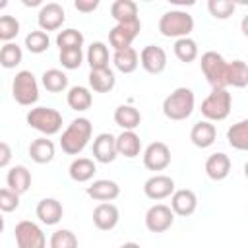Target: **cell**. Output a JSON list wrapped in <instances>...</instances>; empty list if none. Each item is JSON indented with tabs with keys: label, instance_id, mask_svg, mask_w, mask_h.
Wrapping results in <instances>:
<instances>
[{
	"label": "cell",
	"instance_id": "484cf974",
	"mask_svg": "<svg viewBox=\"0 0 248 248\" xmlns=\"http://www.w3.org/2000/svg\"><path fill=\"white\" fill-rule=\"evenodd\" d=\"M29 157H31V161H35L37 165H46V163H50L52 159H54V153H56V149H54V143L50 141V140H46V138H37V140H33L31 143H29Z\"/></svg>",
	"mask_w": 248,
	"mask_h": 248
},
{
	"label": "cell",
	"instance_id": "ba28073f",
	"mask_svg": "<svg viewBox=\"0 0 248 248\" xmlns=\"http://www.w3.org/2000/svg\"><path fill=\"white\" fill-rule=\"evenodd\" d=\"M17 248H46V236L43 229L33 221H19L14 229Z\"/></svg>",
	"mask_w": 248,
	"mask_h": 248
},
{
	"label": "cell",
	"instance_id": "d6a6232c",
	"mask_svg": "<svg viewBox=\"0 0 248 248\" xmlns=\"http://www.w3.org/2000/svg\"><path fill=\"white\" fill-rule=\"evenodd\" d=\"M41 83L46 91L50 93H60V91H66L68 89V76L58 70V68H50V70H45L43 76H41Z\"/></svg>",
	"mask_w": 248,
	"mask_h": 248
},
{
	"label": "cell",
	"instance_id": "2e32d148",
	"mask_svg": "<svg viewBox=\"0 0 248 248\" xmlns=\"http://www.w3.org/2000/svg\"><path fill=\"white\" fill-rule=\"evenodd\" d=\"M120 221V211L114 203L103 202L93 209V225L99 231H112Z\"/></svg>",
	"mask_w": 248,
	"mask_h": 248
},
{
	"label": "cell",
	"instance_id": "bcb514c9",
	"mask_svg": "<svg viewBox=\"0 0 248 248\" xmlns=\"http://www.w3.org/2000/svg\"><path fill=\"white\" fill-rule=\"evenodd\" d=\"M240 31H242V35L244 37H248V14L242 17V21H240Z\"/></svg>",
	"mask_w": 248,
	"mask_h": 248
},
{
	"label": "cell",
	"instance_id": "f1b7e54d",
	"mask_svg": "<svg viewBox=\"0 0 248 248\" xmlns=\"http://www.w3.org/2000/svg\"><path fill=\"white\" fill-rule=\"evenodd\" d=\"M85 60H87L91 70H105V68H108V60H110L108 46L103 41L91 43L87 52H85Z\"/></svg>",
	"mask_w": 248,
	"mask_h": 248
},
{
	"label": "cell",
	"instance_id": "f35d334b",
	"mask_svg": "<svg viewBox=\"0 0 248 248\" xmlns=\"http://www.w3.org/2000/svg\"><path fill=\"white\" fill-rule=\"evenodd\" d=\"M50 248H78V236L70 229H58L50 234Z\"/></svg>",
	"mask_w": 248,
	"mask_h": 248
},
{
	"label": "cell",
	"instance_id": "b9f144b4",
	"mask_svg": "<svg viewBox=\"0 0 248 248\" xmlns=\"http://www.w3.org/2000/svg\"><path fill=\"white\" fill-rule=\"evenodd\" d=\"M58 58H60L62 68H66V70H78L83 64V58L85 56H83V50L81 48H72V50H60Z\"/></svg>",
	"mask_w": 248,
	"mask_h": 248
},
{
	"label": "cell",
	"instance_id": "4dcf8cb0",
	"mask_svg": "<svg viewBox=\"0 0 248 248\" xmlns=\"http://www.w3.org/2000/svg\"><path fill=\"white\" fill-rule=\"evenodd\" d=\"M114 122L122 130H134L136 132V128L141 124V114L132 105H118L114 110Z\"/></svg>",
	"mask_w": 248,
	"mask_h": 248
},
{
	"label": "cell",
	"instance_id": "9a60e30c",
	"mask_svg": "<svg viewBox=\"0 0 248 248\" xmlns=\"http://www.w3.org/2000/svg\"><path fill=\"white\" fill-rule=\"evenodd\" d=\"M118 157V149H116V138L108 132L99 134L93 140V159L97 163L108 165Z\"/></svg>",
	"mask_w": 248,
	"mask_h": 248
},
{
	"label": "cell",
	"instance_id": "7bdbcfd3",
	"mask_svg": "<svg viewBox=\"0 0 248 248\" xmlns=\"http://www.w3.org/2000/svg\"><path fill=\"white\" fill-rule=\"evenodd\" d=\"M19 207V194H16L14 190H10L8 186L0 190V209L4 213H12Z\"/></svg>",
	"mask_w": 248,
	"mask_h": 248
},
{
	"label": "cell",
	"instance_id": "5b68a950",
	"mask_svg": "<svg viewBox=\"0 0 248 248\" xmlns=\"http://www.w3.org/2000/svg\"><path fill=\"white\" fill-rule=\"evenodd\" d=\"M202 72L211 87H229V62L215 50H207L200 58Z\"/></svg>",
	"mask_w": 248,
	"mask_h": 248
},
{
	"label": "cell",
	"instance_id": "44dd1931",
	"mask_svg": "<svg viewBox=\"0 0 248 248\" xmlns=\"http://www.w3.org/2000/svg\"><path fill=\"white\" fill-rule=\"evenodd\" d=\"M205 174L215 182L225 180L231 174V159H229V155L223 153V151L209 155L207 161H205Z\"/></svg>",
	"mask_w": 248,
	"mask_h": 248
},
{
	"label": "cell",
	"instance_id": "7dc6e473",
	"mask_svg": "<svg viewBox=\"0 0 248 248\" xmlns=\"http://www.w3.org/2000/svg\"><path fill=\"white\" fill-rule=\"evenodd\" d=\"M120 248H141L138 242H124V244H120Z\"/></svg>",
	"mask_w": 248,
	"mask_h": 248
},
{
	"label": "cell",
	"instance_id": "7c38bea8",
	"mask_svg": "<svg viewBox=\"0 0 248 248\" xmlns=\"http://www.w3.org/2000/svg\"><path fill=\"white\" fill-rule=\"evenodd\" d=\"M143 165L147 170H165L170 165V149L163 141H151L143 151Z\"/></svg>",
	"mask_w": 248,
	"mask_h": 248
},
{
	"label": "cell",
	"instance_id": "c3c4849f",
	"mask_svg": "<svg viewBox=\"0 0 248 248\" xmlns=\"http://www.w3.org/2000/svg\"><path fill=\"white\" fill-rule=\"evenodd\" d=\"M23 4H25V6H39L41 0H23Z\"/></svg>",
	"mask_w": 248,
	"mask_h": 248
},
{
	"label": "cell",
	"instance_id": "4316f807",
	"mask_svg": "<svg viewBox=\"0 0 248 248\" xmlns=\"http://www.w3.org/2000/svg\"><path fill=\"white\" fill-rule=\"evenodd\" d=\"M66 103L72 110L76 112H83L87 110L91 105H93V95L89 91V87H83V85H74L68 89V95H66Z\"/></svg>",
	"mask_w": 248,
	"mask_h": 248
},
{
	"label": "cell",
	"instance_id": "5bb4252c",
	"mask_svg": "<svg viewBox=\"0 0 248 248\" xmlns=\"http://www.w3.org/2000/svg\"><path fill=\"white\" fill-rule=\"evenodd\" d=\"M140 64L147 74H161L167 68V52L157 45H147L140 52Z\"/></svg>",
	"mask_w": 248,
	"mask_h": 248
},
{
	"label": "cell",
	"instance_id": "83f0119b",
	"mask_svg": "<svg viewBox=\"0 0 248 248\" xmlns=\"http://www.w3.org/2000/svg\"><path fill=\"white\" fill-rule=\"evenodd\" d=\"M110 16L116 23H132L138 21V4L134 0H114L110 4Z\"/></svg>",
	"mask_w": 248,
	"mask_h": 248
},
{
	"label": "cell",
	"instance_id": "d6986e66",
	"mask_svg": "<svg viewBox=\"0 0 248 248\" xmlns=\"http://www.w3.org/2000/svg\"><path fill=\"white\" fill-rule=\"evenodd\" d=\"M35 215L43 225H58L64 215V207L56 198H45L37 203Z\"/></svg>",
	"mask_w": 248,
	"mask_h": 248
},
{
	"label": "cell",
	"instance_id": "74e56055",
	"mask_svg": "<svg viewBox=\"0 0 248 248\" xmlns=\"http://www.w3.org/2000/svg\"><path fill=\"white\" fill-rule=\"evenodd\" d=\"M48 46H50V39H48V35L45 31L37 29V31H31V33L25 35V48L29 52L41 54V52L48 50Z\"/></svg>",
	"mask_w": 248,
	"mask_h": 248
},
{
	"label": "cell",
	"instance_id": "4fadbf2b",
	"mask_svg": "<svg viewBox=\"0 0 248 248\" xmlns=\"http://www.w3.org/2000/svg\"><path fill=\"white\" fill-rule=\"evenodd\" d=\"M174 190H176L174 188V180L170 176H167V174H153L143 182V194L153 202L170 198L174 194Z\"/></svg>",
	"mask_w": 248,
	"mask_h": 248
},
{
	"label": "cell",
	"instance_id": "8d00e7d4",
	"mask_svg": "<svg viewBox=\"0 0 248 248\" xmlns=\"http://www.w3.org/2000/svg\"><path fill=\"white\" fill-rule=\"evenodd\" d=\"M229 85L238 87V89L248 85V64L244 60L229 62Z\"/></svg>",
	"mask_w": 248,
	"mask_h": 248
},
{
	"label": "cell",
	"instance_id": "1f68e13d",
	"mask_svg": "<svg viewBox=\"0 0 248 248\" xmlns=\"http://www.w3.org/2000/svg\"><path fill=\"white\" fill-rule=\"evenodd\" d=\"M227 141L236 151H248V118L238 120L227 130Z\"/></svg>",
	"mask_w": 248,
	"mask_h": 248
},
{
	"label": "cell",
	"instance_id": "8992f818",
	"mask_svg": "<svg viewBox=\"0 0 248 248\" xmlns=\"http://www.w3.org/2000/svg\"><path fill=\"white\" fill-rule=\"evenodd\" d=\"M25 120L33 130L41 132L45 138L58 134L60 128H62V114L56 108H50V107H35V108H31L27 112Z\"/></svg>",
	"mask_w": 248,
	"mask_h": 248
},
{
	"label": "cell",
	"instance_id": "30bf717a",
	"mask_svg": "<svg viewBox=\"0 0 248 248\" xmlns=\"http://www.w3.org/2000/svg\"><path fill=\"white\" fill-rule=\"evenodd\" d=\"M172 223H174V211L170 209V205L155 203L145 213V227L151 232H165L172 227Z\"/></svg>",
	"mask_w": 248,
	"mask_h": 248
},
{
	"label": "cell",
	"instance_id": "ffe728a7",
	"mask_svg": "<svg viewBox=\"0 0 248 248\" xmlns=\"http://www.w3.org/2000/svg\"><path fill=\"white\" fill-rule=\"evenodd\" d=\"M215 140H217V128L209 120H200L190 130V141L200 149L211 147L215 143Z\"/></svg>",
	"mask_w": 248,
	"mask_h": 248
},
{
	"label": "cell",
	"instance_id": "cb8c5ba5",
	"mask_svg": "<svg viewBox=\"0 0 248 248\" xmlns=\"http://www.w3.org/2000/svg\"><path fill=\"white\" fill-rule=\"evenodd\" d=\"M97 172V165L89 157H78L70 163L68 174L74 182H89Z\"/></svg>",
	"mask_w": 248,
	"mask_h": 248
},
{
	"label": "cell",
	"instance_id": "6da1fadb",
	"mask_svg": "<svg viewBox=\"0 0 248 248\" xmlns=\"http://www.w3.org/2000/svg\"><path fill=\"white\" fill-rule=\"evenodd\" d=\"M91 134H93V124H91L89 118H85V116L74 118L60 136L62 151L66 155H79L87 147V143L91 140Z\"/></svg>",
	"mask_w": 248,
	"mask_h": 248
},
{
	"label": "cell",
	"instance_id": "ab89813d",
	"mask_svg": "<svg viewBox=\"0 0 248 248\" xmlns=\"http://www.w3.org/2000/svg\"><path fill=\"white\" fill-rule=\"evenodd\" d=\"M207 10L215 19H229L234 14L236 6L231 0H209L207 2Z\"/></svg>",
	"mask_w": 248,
	"mask_h": 248
},
{
	"label": "cell",
	"instance_id": "7a4b0ae2",
	"mask_svg": "<svg viewBox=\"0 0 248 248\" xmlns=\"http://www.w3.org/2000/svg\"><path fill=\"white\" fill-rule=\"evenodd\" d=\"M196 108V97L190 87H176L163 99V114L169 120H186Z\"/></svg>",
	"mask_w": 248,
	"mask_h": 248
},
{
	"label": "cell",
	"instance_id": "d590c367",
	"mask_svg": "<svg viewBox=\"0 0 248 248\" xmlns=\"http://www.w3.org/2000/svg\"><path fill=\"white\" fill-rule=\"evenodd\" d=\"M23 60V50L17 43H4L2 50H0V64L6 70L16 68L17 64H21Z\"/></svg>",
	"mask_w": 248,
	"mask_h": 248
},
{
	"label": "cell",
	"instance_id": "e0dca14e",
	"mask_svg": "<svg viewBox=\"0 0 248 248\" xmlns=\"http://www.w3.org/2000/svg\"><path fill=\"white\" fill-rule=\"evenodd\" d=\"M170 209L174 211V215H180V217L192 215L198 209V196H196V192H192L188 188L174 190V194L170 196Z\"/></svg>",
	"mask_w": 248,
	"mask_h": 248
},
{
	"label": "cell",
	"instance_id": "52a82bcc",
	"mask_svg": "<svg viewBox=\"0 0 248 248\" xmlns=\"http://www.w3.org/2000/svg\"><path fill=\"white\" fill-rule=\"evenodd\" d=\"M12 97L21 107H31L39 101V83L31 70H19L12 81Z\"/></svg>",
	"mask_w": 248,
	"mask_h": 248
},
{
	"label": "cell",
	"instance_id": "3957f363",
	"mask_svg": "<svg viewBox=\"0 0 248 248\" xmlns=\"http://www.w3.org/2000/svg\"><path fill=\"white\" fill-rule=\"evenodd\" d=\"M159 31L169 39H184L194 31V17L184 10H170L159 17Z\"/></svg>",
	"mask_w": 248,
	"mask_h": 248
},
{
	"label": "cell",
	"instance_id": "9c48e42d",
	"mask_svg": "<svg viewBox=\"0 0 248 248\" xmlns=\"http://www.w3.org/2000/svg\"><path fill=\"white\" fill-rule=\"evenodd\" d=\"M141 31V21H132V23H116L110 31H108V45L116 50H124L130 48L134 39L140 35Z\"/></svg>",
	"mask_w": 248,
	"mask_h": 248
},
{
	"label": "cell",
	"instance_id": "603a6c76",
	"mask_svg": "<svg viewBox=\"0 0 248 248\" xmlns=\"http://www.w3.org/2000/svg\"><path fill=\"white\" fill-rule=\"evenodd\" d=\"M6 186L10 190H14L16 194H25L29 188H31V172L27 167L23 165H16L8 170L6 174Z\"/></svg>",
	"mask_w": 248,
	"mask_h": 248
},
{
	"label": "cell",
	"instance_id": "e575fe53",
	"mask_svg": "<svg viewBox=\"0 0 248 248\" xmlns=\"http://www.w3.org/2000/svg\"><path fill=\"white\" fill-rule=\"evenodd\" d=\"M83 33L70 27V29H62L56 35V45L60 50H72V48H81L83 46Z\"/></svg>",
	"mask_w": 248,
	"mask_h": 248
},
{
	"label": "cell",
	"instance_id": "681fc988",
	"mask_svg": "<svg viewBox=\"0 0 248 248\" xmlns=\"http://www.w3.org/2000/svg\"><path fill=\"white\" fill-rule=\"evenodd\" d=\"M244 176H246V178H248V161H246V163H244Z\"/></svg>",
	"mask_w": 248,
	"mask_h": 248
},
{
	"label": "cell",
	"instance_id": "f546056e",
	"mask_svg": "<svg viewBox=\"0 0 248 248\" xmlns=\"http://www.w3.org/2000/svg\"><path fill=\"white\" fill-rule=\"evenodd\" d=\"M112 64H114V68H116L118 72H122V74H132V72H136L138 66H140V54H138V50H136L134 46L124 48V50H116V52L112 54Z\"/></svg>",
	"mask_w": 248,
	"mask_h": 248
},
{
	"label": "cell",
	"instance_id": "ee69618b",
	"mask_svg": "<svg viewBox=\"0 0 248 248\" xmlns=\"http://www.w3.org/2000/svg\"><path fill=\"white\" fill-rule=\"evenodd\" d=\"M74 6H76L78 12L89 14V12H95V10L99 8V0H76Z\"/></svg>",
	"mask_w": 248,
	"mask_h": 248
},
{
	"label": "cell",
	"instance_id": "8fae6325",
	"mask_svg": "<svg viewBox=\"0 0 248 248\" xmlns=\"http://www.w3.org/2000/svg\"><path fill=\"white\" fill-rule=\"evenodd\" d=\"M66 21V12L62 8V4L58 2H46L41 6L39 14H37V23L41 31H56L62 27V23Z\"/></svg>",
	"mask_w": 248,
	"mask_h": 248
},
{
	"label": "cell",
	"instance_id": "f6af8a7d",
	"mask_svg": "<svg viewBox=\"0 0 248 248\" xmlns=\"http://www.w3.org/2000/svg\"><path fill=\"white\" fill-rule=\"evenodd\" d=\"M10 159H12V147L6 141H2L0 143V167L6 169L10 165Z\"/></svg>",
	"mask_w": 248,
	"mask_h": 248
},
{
	"label": "cell",
	"instance_id": "7402d4cb",
	"mask_svg": "<svg viewBox=\"0 0 248 248\" xmlns=\"http://www.w3.org/2000/svg\"><path fill=\"white\" fill-rule=\"evenodd\" d=\"M116 149L118 155L126 159H136L141 151V140L134 130H122V134L116 136Z\"/></svg>",
	"mask_w": 248,
	"mask_h": 248
},
{
	"label": "cell",
	"instance_id": "d4e9b609",
	"mask_svg": "<svg viewBox=\"0 0 248 248\" xmlns=\"http://www.w3.org/2000/svg\"><path fill=\"white\" fill-rule=\"evenodd\" d=\"M87 81H89V87L95 93H108L116 85V78H114V72L110 68H105V70H89Z\"/></svg>",
	"mask_w": 248,
	"mask_h": 248
},
{
	"label": "cell",
	"instance_id": "60d3db41",
	"mask_svg": "<svg viewBox=\"0 0 248 248\" xmlns=\"http://www.w3.org/2000/svg\"><path fill=\"white\" fill-rule=\"evenodd\" d=\"M19 33V21L14 16H0V39L12 43Z\"/></svg>",
	"mask_w": 248,
	"mask_h": 248
},
{
	"label": "cell",
	"instance_id": "ac0fdd59",
	"mask_svg": "<svg viewBox=\"0 0 248 248\" xmlns=\"http://www.w3.org/2000/svg\"><path fill=\"white\" fill-rule=\"evenodd\" d=\"M87 196L97 200V202H112L120 196V186L114 182V180H108V178H99V180H93L87 188H85Z\"/></svg>",
	"mask_w": 248,
	"mask_h": 248
},
{
	"label": "cell",
	"instance_id": "836d02e7",
	"mask_svg": "<svg viewBox=\"0 0 248 248\" xmlns=\"http://www.w3.org/2000/svg\"><path fill=\"white\" fill-rule=\"evenodd\" d=\"M198 43L194 41V39H190V37H184V39H178V41H174V56L180 60V62H184V64H190V62H194L196 58H198Z\"/></svg>",
	"mask_w": 248,
	"mask_h": 248
},
{
	"label": "cell",
	"instance_id": "277c9868",
	"mask_svg": "<svg viewBox=\"0 0 248 248\" xmlns=\"http://www.w3.org/2000/svg\"><path fill=\"white\" fill-rule=\"evenodd\" d=\"M232 97L225 87H213L211 93L202 101V114L209 122H221L231 114Z\"/></svg>",
	"mask_w": 248,
	"mask_h": 248
}]
</instances>
